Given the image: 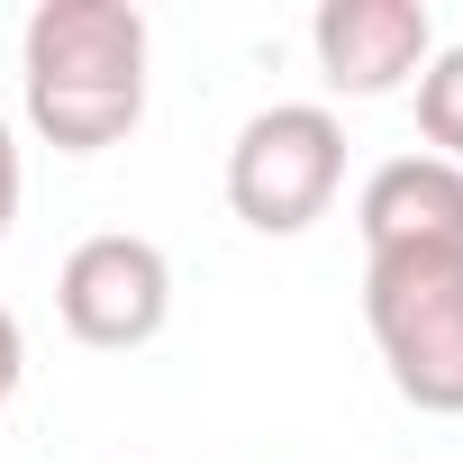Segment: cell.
<instances>
[{
    "label": "cell",
    "instance_id": "cell-7",
    "mask_svg": "<svg viewBox=\"0 0 463 463\" xmlns=\"http://www.w3.org/2000/svg\"><path fill=\"white\" fill-rule=\"evenodd\" d=\"M418 137L436 146V164L463 173V46H436L418 73Z\"/></svg>",
    "mask_w": 463,
    "mask_h": 463
},
{
    "label": "cell",
    "instance_id": "cell-4",
    "mask_svg": "<svg viewBox=\"0 0 463 463\" xmlns=\"http://www.w3.org/2000/svg\"><path fill=\"white\" fill-rule=\"evenodd\" d=\"M55 309L82 345L100 354H128V345H155L164 318H173V264L155 237H128V227H100L82 237L55 273Z\"/></svg>",
    "mask_w": 463,
    "mask_h": 463
},
{
    "label": "cell",
    "instance_id": "cell-9",
    "mask_svg": "<svg viewBox=\"0 0 463 463\" xmlns=\"http://www.w3.org/2000/svg\"><path fill=\"white\" fill-rule=\"evenodd\" d=\"M19 373H28V336H19V318H10V309H0V409H10Z\"/></svg>",
    "mask_w": 463,
    "mask_h": 463
},
{
    "label": "cell",
    "instance_id": "cell-8",
    "mask_svg": "<svg viewBox=\"0 0 463 463\" xmlns=\"http://www.w3.org/2000/svg\"><path fill=\"white\" fill-rule=\"evenodd\" d=\"M19 191H28V173H19V137H10V118H0V237L19 227Z\"/></svg>",
    "mask_w": 463,
    "mask_h": 463
},
{
    "label": "cell",
    "instance_id": "cell-3",
    "mask_svg": "<svg viewBox=\"0 0 463 463\" xmlns=\"http://www.w3.org/2000/svg\"><path fill=\"white\" fill-rule=\"evenodd\" d=\"M336 182H345V128L318 100H273L227 146V209L255 237H300L309 218H327Z\"/></svg>",
    "mask_w": 463,
    "mask_h": 463
},
{
    "label": "cell",
    "instance_id": "cell-2",
    "mask_svg": "<svg viewBox=\"0 0 463 463\" xmlns=\"http://www.w3.org/2000/svg\"><path fill=\"white\" fill-rule=\"evenodd\" d=\"M364 327L409 409L463 418V255H373Z\"/></svg>",
    "mask_w": 463,
    "mask_h": 463
},
{
    "label": "cell",
    "instance_id": "cell-1",
    "mask_svg": "<svg viewBox=\"0 0 463 463\" xmlns=\"http://www.w3.org/2000/svg\"><path fill=\"white\" fill-rule=\"evenodd\" d=\"M146 10L137 0H37L19 37L28 128L55 155H100L146 118Z\"/></svg>",
    "mask_w": 463,
    "mask_h": 463
},
{
    "label": "cell",
    "instance_id": "cell-6",
    "mask_svg": "<svg viewBox=\"0 0 463 463\" xmlns=\"http://www.w3.org/2000/svg\"><path fill=\"white\" fill-rule=\"evenodd\" d=\"M354 227H364V264L373 255H463V173L436 155H391L364 182Z\"/></svg>",
    "mask_w": 463,
    "mask_h": 463
},
{
    "label": "cell",
    "instance_id": "cell-5",
    "mask_svg": "<svg viewBox=\"0 0 463 463\" xmlns=\"http://www.w3.org/2000/svg\"><path fill=\"white\" fill-rule=\"evenodd\" d=\"M309 46H318V82L327 91L382 100V91H400V82L427 73L436 19H427V0H318Z\"/></svg>",
    "mask_w": 463,
    "mask_h": 463
}]
</instances>
